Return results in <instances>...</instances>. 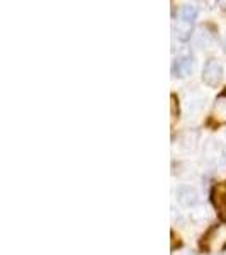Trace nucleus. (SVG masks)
Segmentation results:
<instances>
[{
	"mask_svg": "<svg viewBox=\"0 0 226 255\" xmlns=\"http://www.w3.org/2000/svg\"><path fill=\"white\" fill-rule=\"evenodd\" d=\"M221 79H223V65L218 60H209L206 61L203 68V80L208 87H218Z\"/></svg>",
	"mask_w": 226,
	"mask_h": 255,
	"instance_id": "1",
	"label": "nucleus"
},
{
	"mask_svg": "<svg viewBox=\"0 0 226 255\" xmlns=\"http://www.w3.org/2000/svg\"><path fill=\"white\" fill-rule=\"evenodd\" d=\"M177 201L186 208H194L199 203V196L191 186H182L177 191Z\"/></svg>",
	"mask_w": 226,
	"mask_h": 255,
	"instance_id": "2",
	"label": "nucleus"
},
{
	"mask_svg": "<svg viewBox=\"0 0 226 255\" xmlns=\"http://www.w3.org/2000/svg\"><path fill=\"white\" fill-rule=\"evenodd\" d=\"M192 67H194V63H192V56H180V58L175 60L174 63V73L175 77H189L192 73Z\"/></svg>",
	"mask_w": 226,
	"mask_h": 255,
	"instance_id": "3",
	"label": "nucleus"
},
{
	"mask_svg": "<svg viewBox=\"0 0 226 255\" xmlns=\"http://www.w3.org/2000/svg\"><path fill=\"white\" fill-rule=\"evenodd\" d=\"M175 32H177L175 36H177L180 41L191 39V36H192V24L186 22V20H180V22L177 24V27H175Z\"/></svg>",
	"mask_w": 226,
	"mask_h": 255,
	"instance_id": "4",
	"label": "nucleus"
},
{
	"mask_svg": "<svg viewBox=\"0 0 226 255\" xmlns=\"http://www.w3.org/2000/svg\"><path fill=\"white\" fill-rule=\"evenodd\" d=\"M196 44L197 46H201L203 49H209L213 44H215V38H213V36L206 31H199L196 34Z\"/></svg>",
	"mask_w": 226,
	"mask_h": 255,
	"instance_id": "5",
	"label": "nucleus"
},
{
	"mask_svg": "<svg viewBox=\"0 0 226 255\" xmlns=\"http://www.w3.org/2000/svg\"><path fill=\"white\" fill-rule=\"evenodd\" d=\"M197 14H199V9H197L196 5H186L182 7V12H180V17H182V20H186V22H194Z\"/></svg>",
	"mask_w": 226,
	"mask_h": 255,
	"instance_id": "6",
	"label": "nucleus"
},
{
	"mask_svg": "<svg viewBox=\"0 0 226 255\" xmlns=\"http://www.w3.org/2000/svg\"><path fill=\"white\" fill-rule=\"evenodd\" d=\"M215 114H216L218 119H221V121H226V94H223V96H221L216 101Z\"/></svg>",
	"mask_w": 226,
	"mask_h": 255,
	"instance_id": "7",
	"label": "nucleus"
},
{
	"mask_svg": "<svg viewBox=\"0 0 226 255\" xmlns=\"http://www.w3.org/2000/svg\"><path fill=\"white\" fill-rule=\"evenodd\" d=\"M223 46H225V51H226V38H225V43H223Z\"/></svg>",
	"mask_w": 226,
	"mask_h": 255,
	"instance_id": "8",
	"label": "nucleus"
}]
</instances>
